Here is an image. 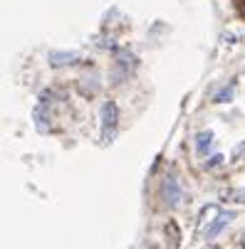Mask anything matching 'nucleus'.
Masks as SVG:
<instances>
[{"label": "nucleus", "instance_id": "obj_1", "mask_svg": "<svg viewBox=\"0 0 245 249\" xmlns=\"http://www.w3.org/2000/svg\"><path fill=\"white\" fill-rule=\"evenodd\" d=\"M99 116H102V143H112L119 124V106L114 101H104Z\"/></svg>", "mask_w": 245, "mask_h": 249}, {"label": "nucleus", "instance_id": "obj_2", "mask_svg": "<svg viewBox=\"0 0 245 249\" xmlns=\"http://www.w3.org/2000/svg\"><path fill=\"white\" fill-rule=\"evenodd\" d=\"M161 197H163V205L171 207V210L181 205V200H184V188H181V180H179L176 173H166V175H163Z\"/></svg>", "mask_w": 245, "mask_h": 249}, {"label": "nucleus", "instance_id": "obj_3", "mask_svg": "<svg viewBox=\"0 0 245 249\" xmlns=\"http://www.w3.org/2000/svg\"><path fill=\"white\" fill-rule=\"evenodd\" d=\"M47 62L50 67L60 69V67H75L80 62V54L77 52H60V50H50L47 52Z\"/></svg>", "mask_w": 245, "mask_h": 249}, {"label": "nucleus", "instance_id": "obj_4", "mask_svg": "<svg viewBox=\"0 0 245 249\" xmlns=\"http://www.w3.org/2000/svg\"><path fill=\"white\" fill-rule=\"evenodd\" d=\"M32 124H35V128H38L40 133H50V128H52V116H50V111H47L45 104H38V106L32 109Z\"/></svg>", "mask_w": 245, "mask_h": 249}, {"label": "nucleus", "instance_id": "obj_5", "mask_svg": "<svg viewBox=\"0 0 245 249\" xmlns=\"http://www.w3.org/2000/svg\"><path fill=\"white\" fill-rule=\"evenodd\" d=\"M233 220H235V212H221V215H218V220H216L211 227H208V230H205L201 237H203V239H213V237H216L218 232H223V227H228Z\"/></svg>", "mask_w": 245, "mask_h": 249}, {"label": "nucleus", "instance_id": "obj_6", "mask_svg": "<svg viewBox=\"0 0 245 249\" xmlns=\"http://www.w3.org/2000/svg\"><path fill=\"white\" fill-rule=\"evenodd\" d=\"M218 215H221L218 205H205V207L201 210V220H198V234H203L208 227H211V225L218 220Z\"/></svg>", "mask_w": 245, "mask_h": 249}, {"label": "nucleus", "instance_id": "obj_7", "mask_svg": "<svg viewBox=\"0 0 245 249\" xmlns=\"http://www.w3.org/2000/svg\"><path fill=\"white\" fill-rule=\"evenodd\" d=\"M196 148H198L201 156H208V151L213 148V133L211 131H201L196 136Z\"/></svg>", "mask_w": 245, "mask_h": 249}, {"label": "nucleus", "instance_id": "obj_8", "mask_svg": "<svg viewBox=\"0 0 245 249\" xmlns=\"http://www.w3.org/2000/svg\"><path fill=\"white\" fill-rule=\"evenodd\" d=\"M223 200L235 202V205H245V188H228L223 193Z\"/></svg>", "mask_w": 245, "mask_h": 249}, {"label": "nucleus", "instance_id": "obj_9", "mask_svg": "<svg viewBox=\"0 0 245 249\" xmlns=\"http://www.w3.org/2000/svg\"><path fill=\"white\" fill-rule=\"evenodd\" d=\"M166 234L171 237V249H176L179 247V227L173 225V222H168L166 225Z\"/></svg>", "mask_w": 245, "mask_h": 249}, {"label": "nucleus", "instance_id": "obj_10", "mask_svg": "<svg viewBox=\"0 0 245 249\" xmlns=\"http://www.w3.org/2000/svg\"><path fill=\"white\" fill-rule=\"evenodd\" d=\"M233 89H235V84H230V87H225L223 91H218V94H216V101H218V104L230 101V99H233Z\"/></svg>", "mask_w": 245, "mask_h": 249}, {"label": "nucleus", "instance_id": "obj_11", "mask_svg": "<svg viewBox=\"0 0 245 249\" xmlns=\"http://www.w3.org/2000/svg\"><path fill=\"white\" fill-rule=\"evenodd\" d=\"M221 163H223V156H221V153H216V156H211V160H208L205 165H208V168H218Z\"/></svg>", "mask_w": 245, "mask_h": 249}, {"label": "nucleus", "instance_id": "obj_12", "mask_svg": "<svg viewBox=\"0 0 245 249\" xmlns=\"http://www.w3.org/2000/svg\"><path fill=\"white\" fill-rule=\"evenodd\" d=\"M240 13H243V15H245V0H243V5H240Z\"/></svg>", "mask_w": 245, "mask_h": 249}]
</instances>
